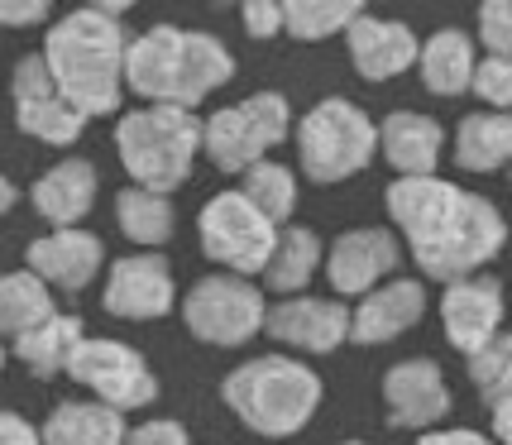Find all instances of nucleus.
<instances>
[{"mask_svg": "<svg viewBox=\"0 0 512 445\" xmlns=\"http://www.w3.org/2000/svg\"><path fill=\"white\" fill-rule=\"evenodd\" d=\"M388 221L398 225L402 245L426 278L436 283H460L484 273L489 259L508 245V221L489 197L469 192L460 182L436 178H398L383 192Z\"/></svg>", "mask_w": 512, "mask_h": 445, "instance_id": "obj_1", "label": "nucleus"}, {"mask_svg": "<svg viewBox=\"0 0 512 445\" xmlns=\"http://www.w3.org/2000/svg\"><path fill=\"white\" fill-rule=\"evenodd\" d=\"M125 5H77L67 10L58 24H48L44 34V58L53 91L63 96L82 120L96 115H115L125 101Z\"/></svg>", "mask_w": 512, "mask_h": 445, "instance_id": "obj_2", "label": "nucleus"}, {"mask_svg": "<svg viewBox=\"0 0 512 445\" xmlns=\"http://www.w3.org/2000/svg\"><path fill=\"white\" fill-rule=\"evenodd\" d=\"M125 91L149 106L192 111L206 96L235 77V53L206 34V29H178V24H149L125 44Z\"/></svg>", "mask_w": 512, "mask_h": 445, "instance_id": "obj_3", "label": "nucleus"}, {"mask_svg": "<svg viewBox=\"0 0 512 445\" xmlns=\"http://www.w3.org/2000/svg\"><path fill=\"white\" fill-rule=\"evenodd\" d=\"M225 407L264 441H288L316 417L326 398L321 374L292 355H259L230 369L221 383Z\"/></svg>", "mask_w": 512, "mask_h": 445, "instance_id": "obj_4", "label": "nucleus"}, {"mask_svg": "<svg viewBox=\"0 0 512 445\" xmlns=\"http://www.w3.org/2000/svg\"><path fill=\"white\" fill-rule=\"evenodd\" d=\"M115 154L130 173V187L173 197L192 178L201 154V115L173 106H139L115 120Z\"/></svg>", "mask_w": 512, "mask_h": 445, "instance_id": "obj_5", "label": "nucleus"}, {"mask_svg": "<svg viewBox=\"0 0 512 445\" xmlns=\"http://www.w3.org/2000/svg\"><path fill=\"white\" fill-rule=\"evenodd\" d=\"M379 154V130L350 96H326L297 120V168L307 182H345Z\"/></svg>", "mask_w": 512, "mask_h": 445, "instance_id": "obj_6", "label": "nucleus"}, {"mask_svg": "<svg viewBox=\"0 0 512 445\" xmlns=\"http://www.w3.org/2000/svg\"><path fill=\"white\" fill-rule=\"evenodd\" d=\"M292 134V106L283 91H254L235 106H221L201 120V154L221 173H245L264 163Z\"/></svg>", "mask_w": 512, "mask_h": 445, "instance_id": "obj_7", "label": "nucleus"}, {"mask_svg": "<svg viewBox=\"0 0 512 445\" xmlns=\"http://www.w3.org/2000/svg\"><path fill=\"white\" fill-rule=\"evenodd\" d=\"M67 379H77L91 393V402L111 407V412H144L158 398V379L149 359L125 340H101V335H82L77 350L63 369Z\"/></svg>", "mask_w": 512, "mask_h": 445, "instance_id": "obj_8", "label": "nucleus"}, {"mask_svg": "<svg viewBox=\"0 0 512 445\" xmlns=\"http://www.w3.org/2000/svg\"><path fill=\"white\" fill-rule=\"evenodd\" d=\"M197 240H201V254L211 264H221V273H235V278H259L273 254V240L278 230L249 206L235 187H225L216 197L201 206L197 216Z\"/></svg>", "mask_w": 512, "mask_h": 445, "instance_id": "obj_9", "label": "nucleus"}, {"mask_svg": "<svg viewBox=\"0 0 512 445\" xmlns=\"http://www.w3.org/2000/svg\"><path fill=\"white\" fill-rule=\"evenodd\" d=\"M264 312H268L264 292L254 288L249 278H235V273H206L182 297L187 331L197 335L201 345H221V350L249 345L254 335L264 331Z\"/></svg>", "mask_w": 512, "mask_h": 445, "instance_id": "obj_10", "label": "nucleus"}, {"mask_svg": "<svg viewBox=\"0 0 512 445\" xmlns=\"http://www.w3.org/2000/svg\"><path fill=\"white\" fill-rule=\"evenodd\" d=\"M402 264V245L388 225H359V230H345L335 235L331 249L321 254V268H326V283H331V297H364L379 283H388Z\"/></svg>", "mask_w": 512, "mask_h": 445, "instance_id": "obj_11", "label": "nucleus"}, {"mask_svg": "<svg viewBox=\"0 0 512 445\" xmlns=\"http://www.w3.org/2000/svg\"><path fill=\"white\" fill-rule=\"evenodd\" d=\"M101 307L120 321H163L178 307V278L173 264L158 249H139L125 254L106 268V297Z\"/></svg>", "mask_w": 512, "mask_h": 445, "instance_id": "obj_12", "label": "nucleus"}, {"mask_svg": "<svg viewBox=\"0 0 512 445\" xmlns=\"http://www.w3.org/2000/svg\"><path fill=\"white\" fill-rule=\"evenodd\" d=\"M264 331L268 340L288 345L297 355H331L350 340V307L335 302V297H283L264 312Z\"/></svg>", "mask_w": 512, "mask_h": 445, "instance_id": "obj_13", "label": "nucleus"}, {"mask_svg": "<svg viewBox=\"0 0 512 445\" xmlns=\"http://www.w3.org/2000/svg\"><path fill=\"white\" fill-rule=\"evenodd\" d=\"M503 316H508V302H503V283L498 278H460V283H446L441 292V326H446L450 350L460 355H479L489 340L503 335Z\"/></svg>", "mask_w": 512, "mask_h": 445, "instance_id": "obj_14", "label": "nucleus"}, {"mask_svg": "<svg viewBox=\"0 0 512 445\" xmlns=\"http://www.w3.org/2000/svg\"><path fill=\"white\" fill-rule=\"evenodd\" d=\"M383 402H388V422L398 431H436L450 412V383L436 359H398L383 374Z\"/></svg>", "mask_w": 512, "mask_h": 445, "instance_id": "obj_15", "label": "nucleus"}, {"mask_svg": "<svg viewBox=\"0 0 512 445\" xmlns=\"http://www.w3.org/2000/svg\"><path fill=\"white\" fill-rule=\"evenodd\" d=\"M24 259H29L24 268H29L48 292H82V288H91L96 273L106 268V245H101V235L72 225V230H48L39 240H29Z\"/></svg>", "mask_w": 512, "mask_h": 445, "instance_id": "obj_16", "label": "nucleus"}, {"mask_svg": "<svg viewBox=\"0 0 512 445\" xmlns=\"http://www.w3.org/2000/svg\"><path fill=\"white\" fill-rule=\"evenodd\" d=\"M426 302H431L426 283H417V278H388V283H379L374 292L359 297V307L350 312V340L355 345H388V340L407 335L422 321Z\"/></svg>", "mask_w": 512, "mask_h": 445, "instance_id": "obj_17", "label": "nucleus"}, {"mask_svg": "<svg viewBox=\"0 0 512 445\" xmlns=\"http://www.w3.org/2000/svg\"><path fill=\"white\" fill-rule=\"evenodd\" d=\"M417 29L402 20H383V15H359L345 29V48H350V63L364 82H393L407 67H417Z\"/></svg>", "mask_w": 512, "mask_h": 445, "instance_id": "obj_18", "label": "nucleus"}, {"mask_svg": "<svg viewBox=\"0 0 512 445\" xmlns=\"http://www.w3.org/2000/svg\"><path fill=\"white\" fill-rule=\"evenodd\" d=\"M374 130H379V154L388 158V168L398 178H436V168L446 158L441 120H431L422 111H393Z\"/></svg>", "mask_w": 512, "mask_h": 445, "instance_id": "obj_19", "label": "nucleus"}, {"mask_svg": "<svg viewBox=\"0 0 512 445\" xmlns=\"http://www.w3.org/2000/svg\"><path fill=\"white\" fill-rule=\"evenodd\" d=\"M96 192H101V178H96V163L91 158H72L53 163L44 178L34 182V211L44 216L53 230H72L77 221H87V211L96 206Z\"/></svg>", "mask_w": 512, "mask_h": 445, "instance_id": "obj_20", "label": "nucleus"}, {"mask_svg": "<svg viewBox=\"0 0 512 445\" xmlns=\"http://www.w3.org/2000/svg\"><path fill=\"white\" fill-rule=\"evenodd\" d=\"M321 254H326V245H321V235H316L312 225H283L259 278H264L268 292L297 297V292H307V283L321 273Z\"/></svg>", "mask_w": 512, "mask_h": 445, "instance_id": "obj_21", "label": "nucleus"}, {"mask_svg": "<svg viewBox=\"0 0 512 445\" xmlns=\"http://www.w3.org/2000/svg\"><path fill=\"white\" fill-rule=\"evenodd\" d=\"M125 417L91 398L58 402L39 426V445H125Z\"/></svg>", "mask_w": 512, "mask_h": 445, "instance_id": "obj_22", "label": "nucleus"}, {"mask_svg": "<svg viewBox=\"0 0 512 445\" xmlns=\"http://www.w3.org/2000/svg\"><path fill=\"white\" fill-rule=\"evenodd\" d=\"M474 63H479V53L465 29H436L431 39L417 44V72L431 96H465Z\"/></svg>", "mask_w": 512, "mask_h": 445, "instance_id": "obj_23", "label": "nucleus"}, {"mask_svg": "<svg viewBox=\"0 0 512 445\" xmlns=\"http://www.w3.org/2000/svg\"><path fill=\"white\" fill-rule=\"evenodd\" d=\"M455 168L465 173H498L503 163L512 158V120L498 111H469L460 125H455Z\"/></svg>", "mask_w": 512, "mask_h": 445, "instance_id": "obj_24", "label": "nucleus"}, {"mask_svg": "<svg viewBox=\"0 0 512 445\" xmlns=\"http://www.w3.org/2000/svg\"><path fill=\"white\" fill-rule=\"evenodd\" d=\"M87 335L82 326V316L72 312H53L44 326H34V331H24L20 340H10V355L20 359L29 374H39V379H58L67 369V359L77 350V340Z\"/></svg>", "mask_w": 512, "mask_h": 445, "instance_id": "obj_25", "label": "nucleus"}, {"mask_svg": "<svg viewBox=\"0 0 512 445\" xmlns=\"http://www.w3.org/2000/svg\"><path fill=\"white\" fill-rule=\"evenodd\" d=\"M115 221H120L125 240H134L139 249H158L173 240L178 211H173V197H158L144 187H120L115 192Z\"/></svg>", "mask_w": 512, "mask_h": 445, "instance_id": "obj_26", "label": "nucleus"}, {"mask_svg": "<svg viewBox=\"0 0 512 445\" xmlns=\"http://www.w3.org/2000/svg\"><path fill=\"white\" fill-rule=\"evenodd\" d=\"M53 312H58V297H53L29 268L0 273V335L20 340L24 331L44 326Z\"/></svg>", "mask_w": 512, "mask_h": 445, "instance_id": "obj_27", "label": "nucleus"}, {"mask_svg": "<svg viewBox=\"0 0 512 445\" xmlns=\"http://www.w3.org/2000/svg\"><path fill=\"white\" fill-rule=\"evenodd\" d=\"M240 197L264 216L273 230H283V225L297 216V173L292 168H283V163H273V158H264V163H254V168H245L240 173V187H235Z\"/></svg>", "mask_w": 512, "mask_h": 445, "instance_id": "obj_28", "label": "nucleus"}, {"mask_svg": "<svg viewBox=\"0 0 512 445\" xmlns=\"http://www.w3.org/2000/svg\"><path fill=\"white\" fill-rule=\"evenodd\" d=\"M359 15V0H283V34H292L297 44H321L345 34Z\"/></svg>", "mask_w": 512, "mask_h": 445, "instance_id": "obj_29", "label": "nucleus"}, {"mask_svg": "<svg viewBox=\"0 0 512 445\" xmlns=\"http://www.w3.org/2000/svg\"><path fill=\"white\" fill-rule=\"evenodd\" d=\"M15 130L29 134V139H39V144L67 149V144L82 139L87 120L72 111L63 96H44V101H20V106H15Z\"/></svg>", "mask_w": 512, "mask_h": 445, "instance_id": "obj_30", "label": "nucleus"}, {"mask_svg": "<svg viewBox=\"0 0 512 445\" xmlns=\"http://www.w3.org/2000/svg\"><path fill=\"white\" fill-rule=\"evenodd\" d=\"M469 383L479 388L484 402L512 393V340L508 335H498V340H489L479 355H469Z\"/></svg>", "mask_w": 512, "mask_h": 445, "instance_id": "obj_31", "label": "nucleus"}, {"mask_svg": "<svg viewBox=\"0 0 512 445\" xmlns=\"http://www.w3.org/2000/svg\"><path fill=\"white\" fill-rule=\"evenodd\" d=\"M469 91L484 101V111H498L508 115L512 106V58H479L474 63V72H469Z\"/></svg>", "mask_w": 512, "mask_h": 445, "instance_id": "obj_32", "label": "nucleus"}, {"mask_svg": "<svg viewBox=\"0 0 512 445\" xmlns=\"http://www.w3.org/2000/svg\"><path fill=\"white\" fill-rule=\"evenodd\" d=\"M479 44L489 58H512V5L508 0H484L479 5Z\"/></svg>", "mask_w": 512, "mask_h": 445, "instance_id": "obj_33", "label": "nucleus"}, {"mask_svg": "<svg viewBox=\"0 0 512 445\" xmlns=\"http://www.w3.org/2000/svg\"><path fill=\"white\" fill-rule=\"evenodd\" d=\"M10 91H15V106H20V101H44V96H58L39 53H24L20 63H15V72H10Z\"/></svg>", "mask_w": 512, "mask_h": 445, "instance_id": "obj_34", "label": "nucleus"}, {"mask_svg": "<svg viewBox=\"0 0 512 445\" xmlns=\"http://www.w3.org/2000/svg\"><path fill=\"white\" fill-rule=\"evenodd\" d=\"M240 20H245L249 39H278L283 34V0H249V5H240Z\"/></svg>", "mask_w": 512, "mask_h": 445, "instance_id": "obj_35", "label": "nucleus"}, {"mask_svg": "<svg viewBox=\"0 0 512 445\" xmlns=\"http://www.w3.org/2000/svg\"><path fill=\"white\" fill-rule=\"evenodd\" d=\"M125 445H192L187 426L168 422V417H154V422H139L125 431Z\"/></svg>", "mask_w": 512, "mask_h": 445, "instance_id": "obj_36", "label": "nucleus"}, {"mask_svg": "<svg viewBox=\"0 0 512 445\" xmlns=\"http://www.w3.org/2000/svg\"><path fill=\"white\" fill-rule=\"evenodd\" d=\"M48 10L44 0H0V24L10 29H29V24H48Z\"/></svg>", "mask_w": 512, "mask_h": 445, "instance_id": "obj_37", "label": "nucleus"}, {"mask_svg": "<svg viewBox=\"0 0 512 445\" xmlns=\"http://www.w3.org/2000/svg\"><path fill=\"white\" fill-rule=\"evenodd\" d=\"M417 445H493L484 431H474V426H436V431H422Z\"/></svg>", "mask_w": 512, "mask_h": 445, "instance_id": "obj_38", "label": "nucleus"}, {"mask_svg": "<svg viewBox=\"0 0 512 445\" xmlns=\"http://www.w3.org/2000/svg\"><path fill=\"white\" fill-rule=\"evenodd\" d=\"M0 445H39V426H29V417L0 407Z\"/></svg>", "mask_w": 512, "mask_h": 445, "instance_id": "obj_39", "label": "nucleus"}, {"mask_svg": "<svg viewBox=\"0 0 512 445\" xmlns=\"http://www.w3.org/2000/svg\"><path fill=\"white\" fill-rule=\"evenodd\" d=\"M489 412H493V445H508L512 441V393H503V398H493L489 402Z\"/></svg>", "mask_w": 512, "mask_h": 445, "instance_id": "obj_40", "label": "nucleus"}, {"mask_svg": "<svg viewBox=\"0 0 512 445\" xmlns=\"http://www.w3.org/2000/svg\"><path fill=\"white\" fill-rule=\"evenodd\" d=\"M15 201H20V187H15V182H10L5 173H0V221H5V211H10Z\"/></svg>", "mask_w": 512, "mask_h": 445, "instance_id": "obj_41", "label": "nucleus"}, {"mask_svg": "<svg viewBox=\"0 0 512 445\" xmlns=\"http://www.w3.org/2000/svg\"><path fill=\"white\" fill-rule=\"evenodd\" d=\"M0 369H5V345H0Z\"/></svg>", "mask_w": 512, "mask_h": 445, "instance_id": "obj_42", "label": "nucleus"}, {"mask_svg": "<svg viewBox=\"0 0 512 445\" xmlns=\"http://www.w3.org/2000/svg\"><path fill=\"white\" fill-rule=\"evenodd\" d=\"M345 445H374V441H345Z\"/></svg>", "mask_w": 512, "mask_h": 445, "instance_id": "obj_43", "label": "nucleus"}]
</instances>
